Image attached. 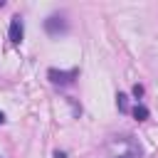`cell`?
<instances>
[{
	"label": "cell",
	"instance_id": "obj_1",
	"mask_svg": "<svg viewBox=\"0 0 158 158\" xmlns=\"http://www.w3.org/2000/svg\"><path fill=\"white\" fill-rule=\"evenodd\" d=\"M106 151L111 158H141V143L133 136H114L106 143Z\"/></svg>",
	"mask_w": 158,
	"mask_h": 158
},
{
	"label": "cell",
	"instance_id": "obj_3",
	"mask_svg": "<svg viewBox=\"0 0 158 158\" xmlns=\"http://www.w3.org/2000/svg\"><path fill=\"white\" fill-rule=\"evenodd\" d=\"M44 30H47L49 35H59V32H64V30H67V22H64V17H62V15H52V17H47V20H44Z\"/></svg>",
	"mask_w": 158,
	"mask_h": 158
},
{
	"label": "cell",
	"instance_id": "obj_5",
	"mask_svg": "<svg viewBox=\"0 0 158 158\" xmlns=\"http://www.w3.org/2000/svg\"><path fill=\"white\" fill-rule=\"evenodd\" d=\"M133 118H136V121H146V118H148V109H146L143 104H136V109H133Z\"/></svg>",
	"mask_w": 158,
	"mask_h": 158
},
{
	"label": "cell",
	"instance_id": "obj_7",
	"mask_svg": "<svg viewBox=\"0 0 158 158\" xmlns=\"http://www.w3.org/2000/svg\"><path fill=\"white\" fill-rule=\"evenodd\" d=\"M133 96H143V86H141V84L133 86Z\"/></svg>",
	"mask_w": 158,
	"mask_h": 158
},
{
	"label": "cell",
	"instance_id": "obj_6",
	"mask_svg": "<svg viewBox=\"0 0 158 158\" xmlns=\"http://www.w3.org/2000/svg\"><path fill=\"white\" fill-rule=\"evenodd\" d=\"M116 104H118V109H121V111H126V109H128V106H126V96H123V94H118V96H116Z\"/></svg>",
	"mask_w": 158,
	"mask_h": 158
},
{
	"label": "cell",
	"instance_id": "obj_8",
	"mask_svg": "<svg viewBox=\"0 0 158 158\" xmlns=\"http://www.w3.org/2000/svg\"><path fill=\"white\" fill-rule=\"evenodd\" d=\"M0 123H5V114L2 111H0Z\"/></svg>",
	"mask_w": 158,
	"mask_h": 158
},
{
	"label": "cell",
	"instance_id": "obj_2",
	"mask_svg": "<svg viewBox=\"0 0 158 158\" xmlns=\"http://www.w3.org/2000/svg\"><path fill=\"white\" fill-rule=\"evenodd\" d=\"M77 74H79L77 69H69V72H59V69H49V72H47V77H49V81H52V84H59V86H64V84H72Z\"/></svg>",
	"mask_w": 158,
	"mask_h": 158
},
{
	"label": "cell",
	"instance_id": "obj_4",
	"mask_svg": "<svg viewBox=\"0 0 158 158\" xmlns=\"http://www.w3.org/2000/svg\"><path fill=\"white\" fill-rule=\"evenodd\" d=\"M22 35H25L22 17H20V15H15V17L10 20V42H12V44H20V42H22Z\"/></svg>",
	"mask_w": 158,
	"mask_h": 158
}]
</instances>
